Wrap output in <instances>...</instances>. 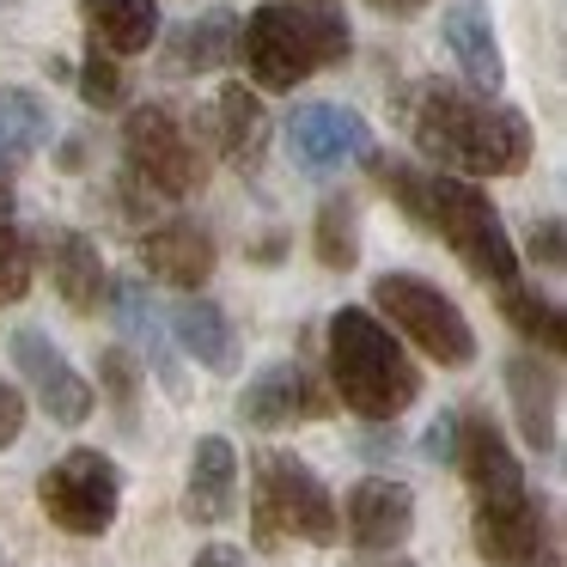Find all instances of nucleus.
Returning <instances> with one entry per match:
<instances>
[{"instance_id":"f257e3e1","label":"nucleus","mask_w":567,"mask_h":567,"mask_svg":"<svg viewBox=\"0 0 567 567\" xmlns=\"http://www.w3.org/2000/svg\"><path fill=\"white\" fill-rule=\"evenodd\" d=\"M403 128L427 159L457 177H513L530 165V123L518 111L452 80H421L403 92Z\"/></svg>"},{"instance_id":"f03ea898","label":"nucleus","mask_w":567,"mask_h":567,"mask_svg":"<svg viewBox=\"0 0 567 567\" xmlns=\"http://www.w3.org/2000/svg\"><path fill=\"white\" fill-rule=\"evenodd\" d=\"M372 172H379V184L403 202L409 220L440 233L445 245H452V257L464 262L476 281H494V287L518 281V250L501 226V208H494L476 184L445 177V172H415V165H391V159H372Z\"/></svg>"},{"instance_id":"7ed1b4c3","label":"nucleus","mask_w":567,"mask_h":567,"mask_svg":"<svg viewBox=\"0 0 567 567\" xmlns=\"http://www.w3.org/2000/svg\"><path fill=\"white\" fill-rule=\"evenodd\" d=\"M238 55L262 92H293L348 55V19L330 0H269L238 25Z\"/></svg>"},{"instance_id":"20e7f679","label":"nucleus","mask_w":567,"mask_h":567,"mask_svg":"<svg viewBox=\"0 0 567 567\" xmlns=\"http://www.w3.org/2000/svg\"><path fill=\"white\" fill-rule=\"evenodd\" d=\"M330 384L354 415L396 421L421 396V372L372 311L342 306L330 318Z\"/></svg>"},{"instance_id":"39448f33","label":"nucleus","mask_w":567,"mask_h":567,"mask_svg":"<svg viewBox=\"0 0 567 567\" xmlns=\"http://www.w3.org/2000/svg\"><path fill=\"white\" fill-rule=\"evenodd\" d=\"M250 530L262 549H275L281 537L299 543H336L342 537V513H336L330 488L318 482V470L293 452H262L257 457V494H250Z\"/></svg>"},{"instance_id":"423d86ee","label":"nucleus","mask_w":567,"mask_h":567,"mask_svg":"<svg viewBox=\"0 0 567 567\" xmlns=\"http://www.w3.org/2000/svg\"><path fill=\"white\" fill-rule=\"evenodd\" d=\"M38 506L55 530H68V537H104V530L116 525V506H123V470L104 452L80 445L62 464L43 470Z\"/></svg>"},{"instance_id":"0eeeda50","label":"nucleus","mask_w":567,"mask_h":567,"mask_svg":"<svg viewBox=\"0 0 567 567\" xmlns=\"http://www.w3.org/2000/svg\"><path fill=\"white\" fill-rule=\"evenodd\" d=\"M372 306H379L427 360H440V367H470V360H476L470 318L433 281H421V275H379V281H372Z\"/></svg>"},{"instance_id":"6e6552de","label":"nucleus","mask_w":567,"mask_h":567,"mask_svg":"<svg viewBox=\"0 0 567 567\" xmlns=\"http://www.w3.org/2000/svg\"><path fill=\"white\" fill-rule=\"evenodd\" d=\"M123 159H128V184L147 196H189L202 189V153L189 147L184 123L165 104H141L123 123Z\"/></svg>"},{"instance_id":"1a4fd4ad","label":"nucleus","mask_w":567,"mask_h":567,"mask_svg":"<svg viewBox=\"0 0 567 567\" xmlns=\"http://www.w3.org/2000/svg\"><path fill=\"white\" fill-rule=\"evenodd\" d=\"M452 464H457V476L470 482L476 506H506V501H518V494H530V488H525V464L513 457L506 433L494 427L482 409H464V415H457Z\"/></svg>"},{"instance_id":"9d476101","label":"nucleus","mask_w":567,"mask_h":567,"mask_svg":"<svg viewBox=\"0 0 567 567\" xmlns=\"http://www.w3.org/2000/svg\"><path fill=\"white\" fill-rule=\"evenodd\" d=\"M476 555L494 567H555L549 506L530 494L506 506H476Z\"/></svg>"},{"instance_id":"9b49d317","label":"nucleus","mask_w":567,"mask_h":567,"mask_svg":"<svg viewBox=\"0 0 567 567\" xmlns=\"http://www.w3.org/2000/svg\"><path fill=\"white\" fill-rule=\"evenodd\" d=\"M238 415H245V427L281 433V427H299V421L330 415V391H323L299 360H275V367H262L257 379L245 384Z\"/></svg>"},{"instance_id":"f8f14e48","label":"nucleus","mask_w":567,"mask_h":567,"mask_svg":"<svg viewBox=\"0 0 567 567\" xmlns=\"http://www.w3.org/2000/svg\"><path fill=\"white\" fill-rule=\"evenodd\" d=\"M13 367L19 379L31 384V396L43 403V415L62 421V427H80L92 415V384L74 372V360L50 342L43 330H19L13 336Z\"/></svg>"},{"instance_id":"ddd939ff","label":"nucleus","mask_w":567,"mask_h":567,"mask_svg":"<svg viewBox=\"0 0 567 567\" xmlns=\"http://www.w3.org/2000/svg\"><path fill=\"white\" fill-rule=\"evenodd\" d=\"M287 147H293L299 172L330 177V172H342V165L367 159L372 128L360 123L354 111H342V104H306V111H293V123H287Z\"/></svg>"},{"instance_id":"4468645a","label":"nucleus","mask_w":567,"mask_h":567,"mask_svg":"<svg viewBox=\"0 0 567 567\" xmlns=\"http://www.w3.org/2000/svg\"><path fill=\"white\" fill-rule=\"evenodd\" d=\"M409 530H415V494L403 482L391 476L354 482V494H348V537H354V549L391 555L409 543Z\"/></svg>"},{"instance_id":"2eb2a0df","label":"nucleus","mask_w":567,"mask_h":567,"mask_svg":"<svg viewBox=\"0 0 567 567\" xmlns=\"http://www.w3.org/2000/svg\"><path fill=\"white\" fill-rule=\"evenodd\" d=\"M506 396H513V415H518L525 445L549 457L555 452V403H561V379H555V367L537 360V354L506 360Z\"/></svg>"},{"instance_id":"dca6fc26","label":"nucleus","mask_w":567,"mask_h":567,"mask_svg":"<svg viewBox=\"0 0 567 567\" xmlns=\"http://www.w3.org/2000/svg\"><path fill=\"white\" fill-rule=\"evenodd\" d=\"M445 43H452L457 68L476 92H501L506 86V62H501V43H494V19L482 0H452L445 7Z\"/></svg>"},{"instance_id":"f3484780","label":"nucleus","mask_w":567,"mask_h":567,"mask_svg":"<svg viewBox=\"0 0 567 567\" xmlns=\"http://www.w3.org/2000/svg\"><path fill=\"white\" fill-rule=\"evenodd\" d=\"M214 147H220V159L233 172H245V177L262 172V159H269V111H262L257 92L226 86L214 99Z\"/></svg>"},{"instance_id":"a211bd4d","label":"nucleus","mask_w":567,"mask_h":567,"mask_svg":"<svg viewBox=\"0 0 567 567\" xmlns=\"http://www.w3.org/2000/svg\"><path fill=\"white\" fill-rule=\"evenodd\" d=\"M233 506H238V452L220 433H208V440H196V457H189L184 513L196 518V525H226Z\"/></svg>"},{"instance_id":"6ab92c4d","label":"nucleus","mask_w":567,"mask_h":567,"mask_svg":"<svg viewBox=\"0 0 567 567\" xmlns=\"http://www.w3.org/2000/svg\"><path fill=\"white\" fill-rule=\"evenodd\" d=\"M141 262H147V275H159L165 287H208L214 238L189 220H165L141 238Z\"/></svg>"},{"instance_id":"aec40b11","label":"nucleus","mask_w":567,"mask_h":567,"mask_svg":"<svg viewBox=\"0 0 567 567\" xmlns=\"http://www.w3.org/2000/svg\"><path fill=\"white\" fill-rule=\"evenodd\" d=\"M80 13L104 55H141L159 38V0H80Z\"/></svg>"},{"instance_id":"412c9836","label":"nucleus","mask_w":567,"mask_h":567,"mask_svg":"<svg viewBox=\"0 0 567 567\" xmlns=\"http://www.w3.org/2000/svg\"><path fill=\"white\" fill-rule=\"evenodd\" d=\"M50 281L68 299V311H99V299L111 293V275L104 257L86 233H55L50 238Z\"/></svg>"},{"instance_id":"4be33fe9","label":"nucleus","mask_w":567,"mask_h":567,"mask_svg":"<svg viewBox=\"0 0 567 567\" xmlns=\"http://www.w3.org/2000/svg\"><path fill=\"white\" fill-rule=\"evenodd\" d=\"M172 330H177V348H184L196 367H208V372H233L238 367L233 318H226L214 299H184V306L172 311Z\"/></svg>"},{"instance_id":"5701e85b","label":"nucleus","mask_w":567,"mask_h":567,"mask_svg":"<svg viewBox=\"0 0 567 567\" xmlns=\"http://www.w3.org/2000/svg\"><path fill=\"white\" fill-rule=\"evenodd\" d=\"M233 55H238V19L226 7H214V13L177 25V43L165 62H172V74H208V68H226Z\"/></svg>"},{"instance_id":"b1692460","label":"nucleus","mask_w":567,"mask_h":567,"mask_svg":"<svg viewBox=\"0 0 567 567\" xmlns=\"http://www.w3.org/2000/svg\"><path fill=\"white\" fill-rule=\"evenodd\" d=\"M50 141V104L25 86H0V172L25 165Z\"/></svg>"},{"instance_id":"393cba45","label":"nucleus","mask_w":567,"mask_h":567,"mask_svg":"<svg viewBox=\"0 0 567 567\" xmlns=\"http://www.w3.org/2000/svg\"><path fill=\"white\" fill-rule=\"evenodd\" d=\"M116 323H123L128 342L159 367V379L172 384V391H184V379H177V367H172V342H165V318L153 311V299L141 281H116Z\"/></svg>"},{"instance_id":"a878e982","label":"nucleus","mask_w":567,"mask_h":567,"mask_svg":"<svg viewBox=\"0 0 567 567\" xmlns=\"http://www.w3.org/2000/svg\"><path fill=\"white\" fill-rule=\"evenodd\" d=\"M318 262L323 269H354L360 262V208L348 196H330L318 208Z\"/></svg>"},{"instance_id":"bb28decb","label":"nucleus","mask_w":567,"mask_h":567,"mask_svg":"<svg viewBox=\"0 0 567 567\" xmlns=\"http://www.w3.org/2000/svg\"><path fill=\"white\" fill-rule=\"evenodd\" d=\"M501 306H506V323H513L518 336H530L543 354H561L567 330H561V306H555V299H537V293H525V287L513 281Z\"/></svg>"},{"instance_id":"cd10ccee","label":"nucleus","mask_w":567,"mask_h":567,"mask_svg":"<svg viewBox=\"0 0 567 567\" xmlns=\"http://www.w3.org/2000/svg\"><path fill=\"white\" fill-rule=\"evenodd\" d=\"M31 275H38V250L19 226L0 220V306H19L31 293Z\"/></svg>"},{"instance_id":"c85d7f7f","label":"nucleus","mask_w":567,"mask_h":567,"mask_svg":"<svg viewBox=\"0 0 567 567\" xmlns=\"http://www.w3.org/2000/svg\"><path fill=\"white\" fill-rule=\"evenodd\" d=\"M80 99L92 104V111H116L123 104V74H116V55L92 50L86 68H80Z\"/></svg>"},{"instance_id":"c756f323","label":"nucleus","mask_w":567,"mask_h":567,"mask_svg":"<svg viewBox=\"0 0 567 567\" xmlns=\"http://www.w3.org/2000/svg\"><path fill=\"white\" fill-rule=\"evenodd\" d=\"M99 379H104V391H111V403H116V415L123 421H135V367H128V354L123 348H111V354L99 360Z\"/></svg>"},{"instance_id":"7c9ffc66","label":"nucleus","mask_w":567,"mask_h":567,"mask_svg":"<svg viewBox=\"0 0 567 567\" xmlns=\"http://www.w3.org/2000/svg\"><path fill=\"white\" fill-rule=\"evenodd\" d=\"M25 433V396L13 391V384H0V452Z\"/></svg>"},{"instance_id":"2f4dec72","label":"nucleus","mask_w":567,"mask_h":567,"mask_svg":"<svg viewBox=\"0 0 567 567\" xmlns=\"http://www.w3.org/2000/svg\"><path fill=\"white\" fill-rule=\"evenodd\" d=\"M530 257H537L543 269H561V220H543L537 233H530Z\"/></svg>"},{"instance_id":"473e14b6","label":"nucleus","mask_w":567,"mask_h":567,"mask_svg":"<svg viewBox=\"0 0 567 567\" xmlns=\"http://www.w3.org/2000/svg\"><path fill=\"white\" fill-rule=\"evenodd\" d=\"M421 445H427V457H433V464H452V445H457V415H440V421L427 427V440H421Z\"/></svg>"},{"instance_id":"72a5a7b5","label":"nucleus","mask_w":567,"mask_h":567,"mask_svg":"<svg viewBox=\"0 0 567 567\" xmlns=\"http://www.w3.org/2000/svg\"><path fill=\"white\" fill-rule=\"evenodd\" d=\"M196 567H245V555L226 549V543H214V549H202V555H196Z\"/></svg>"},{"instance_id":"f704fd0d","label":"nucleus","mask_w":567,"mask_h":567,"mask_svg":"<svg viewBox=\"0 0 567 567\" xmlns=\"http://www.w3.org/2000/svg\"><path fill=\"white\" fill-rule=\"evenodd\" d=\"M372 7H379V13H391V19H409V13H421L427 0H372Z\"/></svg>"},{"instance_id":"c9c22d12","label":"nucleus","mask_w":567,"mask_h":567,"mask_svg":"<svg viewBox=\"0 0 567 567\" xmlns=\"http://www.w3.org/2000/svg\"><path fill=\"white\" fill-rule=\"evenodd\" d=\"M13 214V184H7V172H0V220Z\"/></svg>"},{"instance_id":"e433bc0d","label":"nucleus","mask_w":567,"mask_h":567,"mask_svg":"<svg viewBox=\"0 0 567 567\" xmlns=\"http://www.w3.org/2000/svg\"><path fill=\"white\" fill-rule=\"evenodd\" d=\"M372 567H415V561H409V555H396V549H391V555H384V561H372Z\"/></svg>"}]
</instances>
